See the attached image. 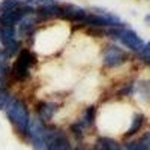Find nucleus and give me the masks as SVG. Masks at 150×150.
Segmentation results:
<instances>
[{
	"label": "nucleus",
	"instance_id": "obj_1",
	"mask_svg": "<svg viewBox=\"0 0 150 150\" xmlns=\"http://www.w3.org/2000/svg\"><path fill=\"white\" fill-rule=\"evenodd\" d=\"M5 112L9 119V122L15 126L20 135L27 137L29 131V125H30V116H29V110L24 101L17 98H12L9 104L5 108Z\"/></svg>",
	"mask_w": 150,
	"mask_h": 150
},
{
	"label": "nucleus",
	"instance_id": "obj_2",
	"mask_svg": "<svg viewBox=\"0 0 150 150\" xmlns=\"http://www.w3.org/2000/svg\"><path fill=\"white\" fill-rule=\"evenodd\" d=\"M33 14V8L30 6H20L17 9H11V11H5L0 14V26H12L18 24L26 15H32Z\"/></svg>",
	"mask_w": 150,
	"mask_h": 150
},
{
	"label": "nucleus",
	"instance_id": "obj_3",
	"mask_svg": "<svg viewBox=\"0 0 150 150\" xmlns=\"http://www.w3.org/2000/svg\"><path fill=\"white\" fill-rule=\"evenodd\" d=\"M117 39L125 47H128L129 50H132V51H135V53H141V50L144 47V42H143L141 38L137 35L134 30H129V29H122Z\"/></svg>",
	"mask_w": 150,
	"mask_h": 150
},
{
	"label": "nucleus",
	"instance_id": "obj_4",
	"mask_svg": "<svg viewBox=\"0 0 150 150\" xmlns=\"http://www.w3.org/2000/svg\"><path fill=\"white\" fill-rule=\"evenodd\" d=\"M126 60V54L122 48L116 45H110L104 53V65L107 68H116Z\"/></svg>",
	"mask_w": 150,
	"mask_h": 150
},
{
	"label": "nucleus",
	"instance_id": "obj_5",
	"mask_svg": "<svg viewBox=\"0 0 150 150\" xmlns=\"http://www.w3.org/2000/svg\"><path fill=\"white\" fill-rule=\"evenodd\" d=\"M86 15H87V11L77 5H71V3L62 5V18H66L75 23H83Z\"/></svg>",
	"mask_w": 150,
	"mask_h": 150
},
{
	"label": "nucleus",
	"instance_id": "obj_6",
	"mask_svg": "<svg viewBox=\"0 0 150 150\" xmlns=\"http://www.w3.org/2000/svg\"><path fill=\"white\" fill-rule=\"evenodd\" d=\"M57 110H59V105L54 104V102H39L36 107L38 117H39L44 123H48L50 120H53Z\"/></svg>",
	"mask_w": 150,
	"mask_h": 150
},
{
	"label": "nucleus",
	"instance_id": "obj_7",
	"mask_svg": "<svg viewBox=\"0 0 150 150\" xmlns=\"http://www.w3.org/2000/svg\"><path fill=\"white\" fill-rule=\"evenodd\" d=\"M36 14L44 20L50 18H62V5H47V6H39L36 9Z\"/></svg>",
	"mask_w": 150,
	"mask_h": 150
},
{
	"label": "nucleus",
	"instance_id": "obj_8",
	"mask_svg": "<svg viewBox=\"0 0 150 150\" xmlns=\"http://www.w3.org/2000/svg\"><path fill=\"white\" fill-rule=\"evenodd\" d=\"M18 24H20V33L23 36H29V35L33 33V30L36 27V20L32 14V15H26Z\"/></svg>",
	"mask_w": 150,
	"mask_h": 150
},
{
	"label": "nucleus",
	"instance_id": "obj_9",
	"mask_svg": "<svg viewBox=\"0 0 150 150\" xmlns=\"http://www.w3.org/2000/svg\"><path fill=\"white\" fill-rule=\"evenodd\" d=\"M30 68H27L26 65L20 63L18 60H15L14 63V68H12V75H14V78L18 80V81H26L29 77H30Z\"/></svg>",
	"mask_w": 150,
	"mask_h": 150
},
{
	"label": "nucleus",
	"instance_id": "obj_10",
	"mask_svg": "<svg viewBox=\"0 0 150 150\" xmlns=\"http://www.w3.org/2000/svg\"><path fill=\"white\" fill-rule=\"evenodd\" d=\"M135 92L141 101H150V81H140L135 87Z\"/></svg>",
	"mask_w": 150,
	"mask_h": 150
},
{
	"label": "nucleus",
	"instance_id": "obj_11",
	"mask_svg": "<svg viewBox=\"0 0 150 150\" xmlns=\"http://www.w3.org/2000/svg\"><path fill=\"white\" fill-rule=\"evenodd\" d=\"M143 125H144V116H143V114H135L134 119H132V123H131L129 129L126 131V137L135 135L137 132L143 128Z\"/></svg>",
	"mask_w": 150,
	"mask_h": 150
},
{
	"label": "nucleus",
	"instance_id": "obj_12",
	"mask_svg": "<svg viewBox=\"0 0 150 150\" xmlns=\"http://www.w3.org/2000/svg\"><path fill=\"white\" fill-rule=\"evenodd\" d=\"M95 119H96V108L95 107H89V108H86L84 111V114H83V119L80 120L83 125H84V128H90L92 125L95 123Z\"/></svg>",
	"mask_w": 150,
	"mask_h": 150
},
{
	"label": "nucleus",
	"instance_id": "obj_13",
	"mask_svg": "<svg viewBox=\"0 0 150 150\" xmlns=\"http://www.w3.org/2000/svg\"><path fill=\"white\" fill-rule=\"evenodd\" d=\"M20 6H21L20 0H2V3H0V12L11 11V9H17Z\"/></svg>",
	"mask_w": 150,
	"mask_h": 150
},
{
	"label": "nucleus",
	"instance_id": "obj_14",
	"mask_svg": "<svg viewBox=\"0 0 150 150\" xmlns=\"http://www.w3.org/2000/svg\"><path fill=\"white\" fill-rule=\"evenodd\" d=\"M71 131H72V134L77 137L78 140H81L83 137H84V134H86V128H84V125L80 120L75 122L74 125H71Z\"/></svg>",
	"mask_w": 150,
	"mask_h": 150
},
{
	"label": "nucleus",
	"instance_id": "obj_15",
	"mask_svg": "<svg viewBox=\"0 0 150 150\" xmlns=\"http://www.w3.org/2000/svg\"><path fill=\"white\" fill-rule=\"evenodd\" d=\"M123 150H150V147L144 141H135V143L126 144L123 147Z\"/></svg>",
	"mask_w": 150,
	"mask_h": 150
},
{
	"label": "nucleus",
	"instance_id": "obj_16",
	"mask_svg": "<svg viewBox=\"0 0 150 150\" xmlns=\"http://www.w3.org/2000/svg\"><path fill=\"white\" fill-rule=\"evenodd\" d=\"M11 99H12V96H11V93H9L6 89L0 90V111L6 108V105L9 104Z\"/></svg>",
	"mask_w": 150,
	"mask_h": 150
},
{
	"label": "nucleus",
	"instance_id": "obj_17",
	"mask_svg": "<svg viewBox=\"0 0 150 150\" xmlns=\"http://www.w3.org/2000/svg\"><path fill=\"white\" fill-rule=\"evenodd\" d=\"M35 3L38 6H47V5H56V0H35Z\"/></svg>",
	"mask_w": 150,
	"mask_h": 150
},
{
	"label": "nucleus",
	"instance_id": "obj_18",
	"mask_svg": "<svg viewBox=\"0 0 150 150\" xmlns=\"http://www.w3.org/2000/svg\"><path fill=\"white\" fill-rule=\"evenodd\" d=\"M140 54H141V56H150V42L144 44V47H143V50H141Z\"/></svg>",
	"mask_w": 150,
	"mask_h": 150
},
{
	"label": "nucleus",
	"instance_id": "obj_19",
	"mask_svg": "<svg viewBox=\"0 0 150 150\" xmlns=\"http://www.w3.org/2000/svg\"><path fill=\"white\" fill-rule=\"evenodd\" d=\"M143 60L146 62V63H150V56H143Z\"/></svg>",
	"mask_w": 150,
	"mask_h": 150
},
{
	"label": "nucleus",
	"instance_id": "obj_20",
	"mask_svg": "<svg viewBox=\"0 0 150 150\" xmlns=\"http://www.w3.org/2000/svg\"><path fill=\"white\" fill-rule=\"evenodd\" d=\"M144 143H146V144H147V146L150 147V134H149V135L146 137V141H144Z\"/></svg>",
	"mask_w": 150,
	"mask_h": 150
},
{
	"label": "nucleus",
	"instance_id": "obj_21",
	"mask_svg": "<svg viewBox=\"0 0 150 150\" xmlns=\"http://www.w3.org/2000/svg\"><path fill=\"white\" fill-rule=\"evenodd\" d=\"M5 89V86H3V78H0V90Z\"/></svg>",
	"mask_w": 150,
	"mask_h": 150
},
{
	"label": "nucleus",
	"instance_id": "obj_22",
	"mask_svg": "<svg viewBox=\"0 0 150 150\" xmlns=\"http://www.w3.org/2000/svg\"><path fill=\"white\" fill-rule=\"evenodd\" d=\"M146 21H147V23H150V15H146Z\"/></svg>",
	"mask_w": 150,
	"mask_h": 150
}]
</instances>
